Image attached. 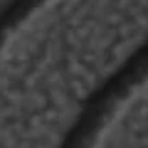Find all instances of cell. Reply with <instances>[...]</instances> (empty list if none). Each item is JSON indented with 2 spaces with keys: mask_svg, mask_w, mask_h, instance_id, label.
Segmentation results:
<instances>
[{
  "mask_svg": "<svg viewBox=\"0 0 148 148\" xmlns=\"http://www.w3.org/2000/svg\"><path fill=\"white\" fill-rule=\"evenodd\" d=\"M139 30V28L135 26V22L133 21H124L122 24H119L117 26V37L120 41H124V39H130L135 32Z\"/></svg>",
  "mask_w": 148,
  "mask_h": 148,
  "instance_id": "6da1fadb",
  "label": "cell"
},
{
  "mask_svg": "<svg viewBox=\"0 0 148 148\" xmlns=\"http://www.w3.org/2000/svg\"><path fill=\"white\" fill-rule=\"evenodd\" d=\"M82 80H83V85L89 89V92H92L96 87L100 85V82H98V72H96L95 69H89V67H87V71L83 72Z\"/></svg>",
  "mask_w": 148,
  "mask_h": 148,
  "instance_id": "7a4b0ae2",
  "label": "cell"
},
{
  "mask_svg": "<svg viewBox=\"0 0 148 148\" xmlns=\"http://www.w3.org/2000/svg\"><path fill=\"white\" fill-rule=\"evenodd\" d=\"M124 21H128V18H126V15H124L122 11L111 9L108 15H106V18H104V24L108 26V28H117L119 24H122Z\"/></svg>",
  "mask_w": 148,
  "mask_h": 148,
  "instance_id": "3957f363",
  "label": "cell"
},
{
  "mask_svg": "<svg viewBox=\"0 0 148 148\" xmlns=\"http://www.w3.org/2000/svg\"><path fill=\"white\" fill-rule=\"evenodd\" d=\"M82 4L83 2H80V0H69V2H63L61 8H59V17H61L63 21H67V18L71 17L72 13L82 6Z\"/></svg>",
  "mask_w": 148,
  "mask_h": 148,
  "instance_id": "277c9868",
  "label": "cell"
},
{
  "mask_svg": "<svg viewBox=\"0 0 148 148\" xmlns=\"http://www.w3.org/2000/svg\"><path fill=\"white\" fill-rule=\"evenodd\" d=\"M65 71H67V74H69V76H72V78H82L83 72L87 71V67L82 61H76V63L67 65V67H65Z\"/></svg>",
  "mask_w": 148,
  "mask_h": 148,
  "instance_id": "5b68a950",
  "label": "cell"
},
{
  "mask_svg": "<svg viewBox=\"0 0 148 148\" xmlns=\"http://www.w3.org/2000/svg\"><path fill=\"white\" fill-rule=\"evenodd\" d=\"M30 61H34L30 52H26V50H17L15 52V63L22 65V63H30Z\"/></svg>",
  "mask_w": 148,
  "mask_h": 148,
  "instance_id": "8992f818",
  "label": "cell"
},
{
  "mask_svg": "<svg viewBox=\"0 0 148 148\" xmlns=\"http://www.w3.org/2000/svg\"><path fill=\"white\" fill-rule=\"evenodd\" d=\"M74 34H76V37H78L80 41H83V43H85V41L89 39V35H91V30H89L85 24H82V26H78L76 30H74Z\"/></svg>",
  "mask_w": 148,
  "mask_h": 148,
  "instance_id": "52a82bcc",
  "label": "cell"
},
{
  "mask_svg": "<svg viewBox=\"0 0 148 148\" xmlns=\"http://www.w3.org/2000/svg\"><path fill=\"white\" fill-rule=\"evenodd\" d=\"M87 96H89V89H87L85 85L80 87V89H76V91L72 92V98H74V100H78V102L83 100V98H87Z\"/></svg>",
  "mask_w": 148,
  "mask_h": 148,
  "instance_id": "ba28073f",
  "label": "cell"
}]
</instances>
